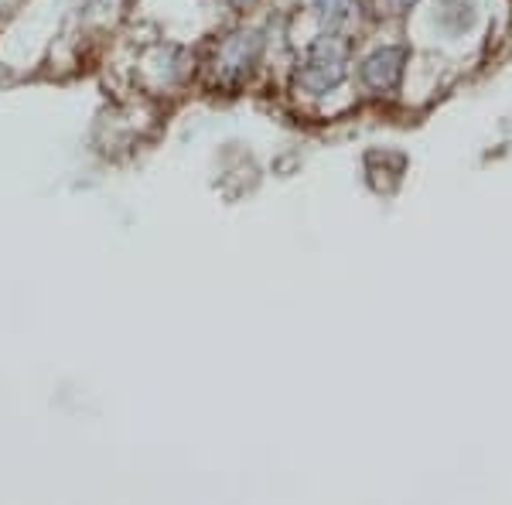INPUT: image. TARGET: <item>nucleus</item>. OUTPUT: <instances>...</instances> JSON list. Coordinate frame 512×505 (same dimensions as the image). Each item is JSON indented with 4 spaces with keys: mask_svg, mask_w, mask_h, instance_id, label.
I'll return each mask as SVG.
<instances>
[{
    "mask_svg": "<svg viewBox=\"0 0 512 505\" xmlns=\"http://www.w3.org/2000/svg\"><path fill=\"white\" fill-rule=\"evenodd\" d=\"M359 14V0H315V18L325 28H338V24H349Z\"/></svg>",
    "mask_w": 512,
    "mask_h": 505,
    "instance_id": "nucleus-5",
    "label": "nucleus"
},
{
    "mask_svg": "<svg viewBox=\"0 0 512 505\" xmlns=\"http://www.w3.org/2000/svg\"><path fill=\"white\" fill-rule=\"evenodd\" d=\"M434 24H437V31H444L448 38H461L465 31H472L478 24L475 0H437Z\"/></svg>",
    "mask_w": 512,
    "mask_h": 505,
    "instance_id": "nucleus-4",
    "label": "nucleus"
},
{
    "mask_svg": "<svg viewBox=\"0 0 512 505\" xmlns=\"http://www.w3.org/2000/svg\"><path fill=\"white\" fill-rule=\"evenodd\" d=\"M263 52V38L253 28H239L233 31L216 52V65H212V79L219 86H233V82L246 79L253 72V65L260 62Z\"/></svg>",
    "mask_w": 512,
    "mask_h": 505,
    "instance_id": "nucleus-2",
    "label": "nucleus"
},
{
    "mask_svg": "<svg viewBox=\"0 0 512 505\" xmlns=\"http://www.w3.org/2000/svg\"><path fill=\"white\" fill-rule=\"evenodd\" d=\"M417 0H379V11L383 14H407Z\"/></svg>",
    "mask_w": 512,
    "mask_h": 505,
    "instance_id": "nucleus-6",
    "label": "nucleus"
},
{
    "mask_svg": "<svg viewBox=\"0 0 512 505\" xmlns=\"http://www.w3.org/2000/svg\"><path fill=\"white\" fill-rule=\"evenodd\" d=\"M345 76H349V48H345V41L335 35H321L308 48L301 69H297V86L311 96H325L342 86Z\"/></svg>",
    "mask_w": 512,
    "mask_h": 505,
    "instance_id": "nucleus-1",
    "label": "nucleus"
},
{
    "mask_svg": "<svg viewBox=\"0 0 512 505\" xmlns=\"http://www.w3.org/2000/svg\"><path fill=\"white\" fill-rule=\"evenodd\" d=\"M407 59L410 52L403 45H383L376 52H369L359 65V79L369 93H393L396 86L403 82V72H407Z\"/></svg>",
    "mask_w": 512,
    "mask_h": 505,
    "instance_id": "nucleus-3",
    "label": "nucleus"
},
{
    "mask_svg": "<svg viewBox=\"0 0 512 505\" xmlns=\"http://www.w3.org/2000/svg\"><path fill=\"white\" fill-rule=\"evenodd\" d=\"M233 7H246V4H253V0H229Z\"/></svg>",
    "mask_w": 512,
    "mask_h": 505,
    "instance_id": "nucleus-7",
    "label": "nucleus"
}]
</instances>
